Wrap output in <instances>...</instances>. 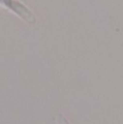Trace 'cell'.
<instances>
[{
    "instance_id": "2",
    "label": "cell",
    "mask_w": 123,
    "mask_h": 124,
    "mask_svg": "<svg viewBox=\"0 0 123 124\" xmlns=\"http://www.w3.org/2000/svg\"><path fill=\"white\" fill-rule=\"evenodd\" d=\"M57 123L58 124H70L68 122V120L62 116V114H57Z\"/></svg>"
},
{
    "instance_id": "1",
    "label": "cell",
    "mask_w": 123,
    "mask_h": 124,
    "mask_svg": "<svg viewBox=\"0 0 123 124\" xmlns=\"http://www.w3.org/2000/svg\"><path fill=\"white\" fill-rule=\"evenodd\" d=\"M0 3H2L8 9L12 10L15 14H17L21 19H23L27 23L34 24L36 22L35 15L19 0H0Z\"/></svg>"
}]
</instances>
